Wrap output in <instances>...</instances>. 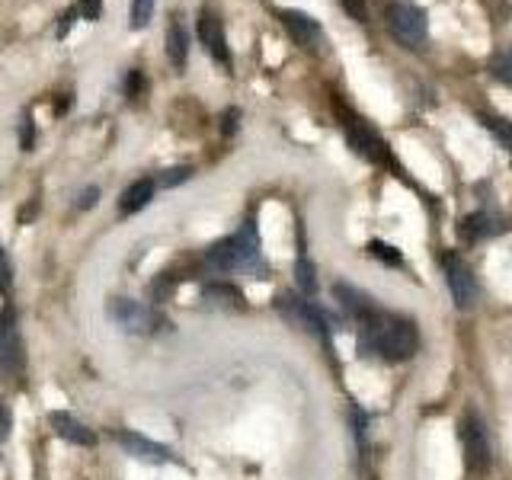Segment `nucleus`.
<instances>
[{
    "label": "nucleus",
    "mask_w": 512,
    "mask_h": 480,
    "mask_svg": "<svg viewBox=\"0 0 512 480\" xmlns=\"http://www.w3.org/2000/svg\"><path fill=\"white\" fill-rule=\"evenodd\" d=\"M416 346H420V333L410 320L384 311L362 317V349L378 352L384 362H407Z\"/></svg>",
    "instance_id": "f257e3e1"
},
{
    "label": "nucleus",
    "mask_w": 512,
    "mask_h": 480,
    "mask_svg": "<svg viewBox=\"0 0 512 480\" xmlns=\"http://www.w3.org/2000/svg\"><path fill=\"white\" fill-rule=\"evenodd\" d=\"M205 263L215 272H250L253 279H263L266 266H263V250H260L256 224L247 221L237 234L218 240L215 247H208Z\"/></svg>",
    "instance_id": "f03ea898"
},
{
    "label": "nucleus",
    "mask_w": 512,
    "mask_h": 480,
    "mask_svg": "<svg viewBox=\"0 0 512 480\" xmlns=\"http://www.w3.org/2000/svg\"><path fill=\"white\" fill-rule=\"evenodd\" d=\"M26 372V343H23V327L20 314L7 301L0 308V375L20 381Z\"/></svg>",
    "instance_id": "7ed1b4c3"
},
{
    "label": "nucleus",
    "mask_w": 512,
    "mask_h": 480,
    "mask_svg": "<svg viewBox=\"0 0 512 480\" xmlns=\"http://www.w3.org/2000/svg\"><path fill=\"white\" fill-rule=\"evenodd\" d=\"M461 448H464V468L468 474H487L493 464V448H490V436L487 426L480 420L477 410H468L461 416Z\"/></svg>",
    "instance_id": "20e7f679"
},
{
    "label": "nucleus",
    "mask_w": 512,
    "mask_h": 480,
    "mask_svg": "<svg viewBox=\"0 0 512 480\" xmlns=\"http://www.w3.org/2000/svg\"><path fill=\"white\" fill-rule=\"evenodd\" d=\"M343 132H346L349 148L356 151L359 157H365L368 164H378V167H394L391 148H388V144H384V138L375 132L372 125L362 122L359 116H352V112H346V109H343Z\"/></svg>",
    "instance_id": "39448f33"
},
{
    "label": "nucleus",
    "mask_w": 512,
    "mask_h": 480,
    "mask_svg": "<svg viewBox=\"0 0 512 480\" xmlns=\"http://www.w3.org/2000/svg\"><path fill=\"white\" fill-rule=\"evenodd\" d=\"M388 23H391V32L400 39V45H407V48H420L429 36L426 10L410 4V0H394L388 7Z\"/></svg>",
    "instance_id": "423d86ee"
},
{
    "label": "nucleus",
    "mask_w": 512,
    "mask_h": 480,
    "mask_svg": "<svg viewBox=\"0 0 512 480\" xmlns=\"http://www.w3.org/2000/svg\"><path fill=\"white\" fill-rule=\"evenodd\" d=\"M439 266H442V276L448 282V292H452L455 298V308H471V304L477 301V279L471 266L461 260V256L455 250H442L439 253Z\"/></svg>",
    "instance_id": "0eeeda50"
},
{
    "label": "nucleus",
    "mask_w": 512,
    "mask_h": 480,
    "mask_svg": "<svg viewBox=\"0 0 512 480\" xmlns=\"http://www.w3.org/2000/svg\"><path fill=\"white\" fill-rule=\"evenodd\" d=\"M279 311L282 317H288L292 324H298L308 336L324 343V349H330V327H327V317L320 314L311 301H304L301 295H282L279 298Z\"/></svg>",
    "instance_id": "6e6552de"
},
{
    "label": "nucleus",
    "mask_w": 512,
    "mask_h": 480,
    "mask_svg": "<svg viewBox=\"0 0 512 480\" xmlns=\"http://www.w3.org/2000/svg\"><path fill=\"white\" fill-rule=\"evenodd\" d=\"M109 317H112V324L122 327L125 333H154L160 324L154 308H148V304H141V301H132V298H112Z\"/></svg>",
    "instance_id": "1a4fd4ad"
},
{
    "label": "nucleus",
    "mask_w": 512,
    "mask_h": 480,
    "mask_svg": "<svg viewBox=\"0 0 512 480\" xmlns=\"http://www.w3.org/2000/svg\"><path fill=\"white\" fill-rule=\"evenodd\" d=\"M112 436H116V442L122 445V452H128L138 461H148V464H176V461H180L173 455V448L160 445V442H154L148 436H141V432H135V429H116Z\"/></svg>",
    "instance_id": "9d476101"
},
{
    "label": "nucleus",
    "mask_w": 512,
    "mask_h": 480,
    "mask_svg": "<svg viewBox=\"0 0 512 480\" xmlns=\"http://www.w3.org/2000/svg\"><path fill=\"white\" fill-rule=\"evenodd\" d=\"M199 39L208 55L218 64H224V68H231V48H228V36H224V23L218 20V13L208 7H202L199 13Z\"/></svg>",
    "instance_id": "9b49d317"
},
{
    "label": "nucleus",
    "mask_w": 512,
    "mask_h": 480,
    "mask_svg": "<svg viewBox=\"0 0 512 480\" xmlns=\"http://www.w3.org/2000/svg\"><path fill=\"white\" fill-rule=\"evenodd\" d=\"M48 426H52L55 436L64 439L68 445H77V448H93L96 445V432L84 420H77L74 413H64V410L48 413Z\"/></svg>",
    "instance_id": "f8f14e48"
},
{
    "label": "nucleus",
    "mask_w": 512,
    "mask_h": 480,
    "mask_svg": "<svg viewBox=\"0 0 512 480\" xmlns=\"http://www.w3.org/2000/svg\"><path fill=\"white\" fill-rule=\"evenodd\" d=\"M282 23L288 29V36H292L301 48H308V52H317V48L324 45V29H320L314 16L301 13V10H285Z\"/></svg>",
    "instance_id": "ddd939ff"
},
{
    "label": "nucleus",
    "mask_w": 512,
    "mask_h": 480,
    "mask_svg": "<svg viewBox=\"0 0 512 480\" xmlns=\"http://www.w3.org/2000/svg\"><path fill=\"white\" fill-rule=\"evenodd\" d=\"M333 295H336V301H340L352 317H359V320L368 317V314H375V311H381L378 304L372 301V295H365V292H359V288H352L346 282H336Z\"/></svg>",
    "instance_id": "4468645a"
},
{
    "label": "nucleus",
    "mask_w": 512,
    "mask_h": 480,
    "mask_svg": "<svg viewBox=\"0 0 512 480\" xmlns=\"http://www.w3.org/2000/svg\"><path fill=\"white\" fill-rule=\"evenodd\" d=\"M167 58L176 71H183L186 61H189V32H186L180 16H173L170 26H167Z\"/></svg>",
    "instance_id": "2eb2a0df"
},
{
    "label": "nucleus",
    "mask_w": 512,
    "mask_h": 480,
    "mask_svg": "<svg viewBox=\"0 0 512 480\" xmlns=\"http://www.w3.org/2000/svg\"><path fill=\"white\" fill-rule=\"evenodd\" d=\"M154 192H157V180H151V176H144V180H135L132 186H128V189L122 192L119 212H122V215H135V212H141V208L154 199Z\"/></svg>",
    "instance_id": "dca6fc26"
},
{
    "label": "nucleus",
    "mask_w": 512,
    "mask_h": 480,
    "mask_svg": "<svg viewBox=\"0 0 512 480\" xmlns=\"http://www.w3.org/2000/svg\"><path fill=\"white\" fill-rule=\"evenodd\" d=\"M202 298L208 304H218V308H244V295H240V288L228 285V282H212L202 288Z\"/></svg>",
    "instance_id": "f3484780"
},
{
    "label": "nucleus",
    "mask_w": 512,
    "mask_h": 480,
    "mask_svg": "<svg viewBox=\"0 0 512 480\" xmlns=\"http://www.w3.org/2000/svg\"><path fill=\"white\" fill-rule=\"evenodd\" d=\"M496 231H500V228H496L493 215H487V212H474V215H468L461 221V237L468 240V244H474V240H484V237H490Z\"/></svg>",
    "instance_id": "a211bd4d"
},
{
    "label": "nucleus",
    "mask_w": 512,
    "mask_h": 480,
    "mask_svg": "<svg viewBox=\"0 0 512 480\" xmlns=\"http://www.w3.org/2000/svg\"><path fill=\"white\" fill-rule=\"evenodd\" d=\"M295 282H298L304 298H314L317 295V269H314V263L308 260V256H298V263H295Z\"/></svg>",
    "instance_id": "6ab92c4d"
},
{
    "label": "nucleus",
    "mask_w": 512,
    "mask_h": 480,
    "mask_svg": "<svg viewBox=\"0 0 512 480\" xmlns=\"http://www.w3.org/2000/svg\"><path fill=\"white\" fill-rule=\"evenodd\" d=\"M480 122H484L487 132L503 144V148L512 154V122L503 119V116H480Z\"/></svg>",
    "instance_id": "aec40b11"
},
{
    "label": "nucleus",
    "mask_w": 512,
    "mask_h": 480,
    "mask_svg": "<svg viewBox=\"0 0 512 480\" xmlns=\"http://www.w3.org/2000/svg\"><path fill=\"white\" fill-rule=\"evenodd\" d=\"M368 253L378 256L381 263H391V266H400V263H404V256H400V250L391 247V244H384V240H372V244H368Z\"/></svg>",
    "instance_id": "412c9836"
},
{
    "label": "nucleus",
    "mask_w": 512,
    "mask_h": 480,
    "mask_svg": "<svg viewBox=\"0 0 512 480\" xmlns=\"http://www.w3.org/2000/svg\"><path fill=\"white\" fill-rule=\"evenodd\" d=\"M157 0H132V29H144L154 16Z\"/></svg>",
    "instance_id": "4be33fe9"
},
{
    "label": "nucleus",
    "mask_w": 512,
    "mask_h": 480,
    "mask_svg": "<svg viewBox=\"0 0 512 480\" xmlns=\"http://www.w3.org/2000/svg\"><path fill=\"white\" fill-rule=\"evenodd\" d=\"M192 176V167H170V170H164L157 176V186H164V189H173V186H180V183H186Z\"/></svg>",
    "instance_id": "5701e85b"
},
{
    "label": "nucleus",
    "mask_w": 512,
    "mask_h": 480,
    "mask_svg": "<svg viewBox=\"0 0 512 480\" xmlns=\"http://www.w3.org/2000/svg\"><path fill=\"white\" fill-rule=\"evenodd\" d=\"M10 288H13V263H10L4 244H0V295L10 298Z\"/></svg>",
    "instance_id": "b1692460"
},
{
    "label": "nucleus",
    "mask_w": 512,
    "mask_h": 480,
    "mask_svg": "<svg viewBox=\"0 0 512 480\" xmlns=\"http://www.w3.org/2000/svg\"><path fill=\"white\" fill-rule=\"evenodd\" d=\"M493 74L500 77V80H506V84H512V48L493 61Z\"/></svg>",
    "instance_id": "393cba45"
},
{
    "label": "nucleus",
    "mask_w": 512,
    "mask_h": 480,
    "mask_svg": "<svg viewBox=\"0 0 512 480\" xmlns=\"http://www.w3.org/2000/svg\"><path fill=\"white\" fill-rule=\"evenodd\" d=\"M13 432V410L4 397H0V442H7Z\"/></svg>",
    "instance_id": "a878e982"
},
{
    "label": "nucleus",
    "mask_w": 512,
    "mask_h": 480,
    "mask_svg": "<svg viewBox=\"0 0 512 480\" xmlns=\"http://www.w3.org/2000/svg\"><path fill=\"white\" fill-rule=\"evenodd\" d=\"M340 7L352 16L356 23H365L368 20V7H365V0H340Z\"/></svg>",
    "instance_id": "bb28decb"
},
{
    "label": "nucleus",
    "mask_w": 512,
    "mask_h": 480,
    "mask_svg": "<svg viewBox=\"0 0 512 480\" xmlns=\"http://www.w3.org/2000/svg\"><path fill=\"white\" fill-rule=\"evenodd\" d=\"M20 144H23V151H32V148H36V125H32V116H23Z\"/></svg>",
    "instance_id": "cd10ccee"
},
{
    "label": "nucleus",
    "mask_w": 512,
    "mask_h": 480,
    "mask_svg": "<svg viewBox=\"0 0 512 480\" xmlns=\"http://www.w3.org/2000/svg\"><path fill=\"white\" fill-rule=\"evenodd\" d=\"M352 420H356V439H359V448L365 452V439H368V416L356 407V410H352Z\"/></svg>",
    "instance_id": "c85d7f7f"
},
{
    "label": "nucleus",
    "mask_w": 512,
    "mask_h": 480,
    "mask_svg": "<svg viewBox=\"0 0 512 480\" xmlns=\"http://www.w3.org/2000/svg\"><path fill=\"white\" fill-rule=\"evenodd\" d=\"M100 10H103L100 0H80V7H77V13L84 16V20H96V16H100Z\"/></svg>",
    "instance_id": "c756f323"
},
{
    "label": "nucleus",
    "mask_w": 512,
    "mask_h": 480,
    "mask_svg": "<svg viewBox=\"0 0 512 480\" xmlns=\"http://www.w3.org/2000/svg\"><path fill=\"white\" fill-rule=\"evenodd\" d=\"M96 199H100V189H96V186H87V189L77 196V208H93Z\"/></svg>",
    "instance_id": "7c9ffc66"
},
{
    "label": "nucleus",
    "mask_w": 512,
    "mask_h": 480,
    "mask_svg": "<svg viewBox=\"0 0 512 480\" xmlns=\"http://www.w3.org/2000/svg\"><path fill=\"white\" fill-rule=\"evenodd\" d=\"M141 87H144V77H141V71H132V74H128V80H125V93L132 96V100H135V96L141 93Z\"/></svg>",
    "instance_id": "2f4dec72"
}]
</instances>
